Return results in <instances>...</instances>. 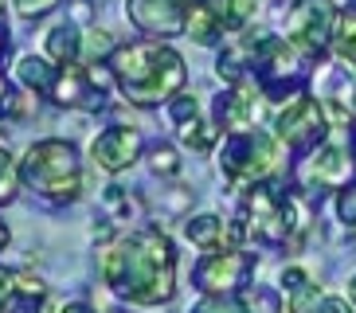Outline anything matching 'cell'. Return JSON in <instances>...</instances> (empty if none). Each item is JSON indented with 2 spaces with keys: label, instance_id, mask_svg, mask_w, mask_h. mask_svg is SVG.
<instances>
[{
  "label": "cell",
  "instance_id": "cell-40",
  "mask_svg": "<svg viewBox=\"0 0 356 313\" xmlns=\"http://www.w3.org/2000/svg\"><path fill=\"white\" fill-rule=\"evenodd\" d=\"M353 149H356V134H353Z\"/></svg>",
  "mask_w": 356,
  "mask_h": 313
},
{
  "label": "cell",
  "instance_id": "cell-35",
  "mask_svg": "<svg viewBox=\"0 0 356 313\" xmlns=\"http://www.w3.org/2000/svg\"><path fill=\"white\" fill-rule=\"evenodd\" d=\"M8 239H12V231H8V223H4V219H0V250L8 247Z\"/></svg>",
  "mask_w": 356,
  "mask_h": 313
},
{
  "label": "cell",
  "instance_id": "cell-28",
  "mask_svg": "<svg viewBox=\"0 0 356 313\" xmlns=\"http://www.w3.org/2000/svg\"><path fill=\"white\" fill-rule=\"evenodd\" d=\"M55 8H59V0H16V12H20L24 20H43Z\"/></svg>",
  "mask_w": 356,
  "mask_h": 313
},
{
  "label": "cell",
  "instance_id": "cell-17",
  "mask_svg": "<svg viewBox=\"0 0 356 313\" xmlns=\"http://www.w3.org/2000/svg\"><path fill=\"white\" fill-rule=\"evenodd\" d=\"M223 31H227V28H223L220 16H216L204 0H192V4H188V31H184V35H192L196 43H204V47H208V43L220 40Z\"/></svg>",
  "mask_w": 356,
  "mask_h": 313
},
{
  "label": "cell",
  "instance_id": "cell-6",
  "mask_svg": "<svg viewBox=\"0 0 356 313\" xmlns=\"http://www.w3.org/2000/svg\"><path fill=\"white\" fill-rule=\"evenodd\" d=\"M274 134H278V141H286V149H293L298 156H309L329 137V110L314 94H298L274 118Z\"/></svg>",
  "mask_w": 356,
  "mask_h": 313
},
{
  "label": "cell",
  "instance_id": "cell-29",
  "mask_svg": "<svg viewBox=\"0 0 356 313\" xmlns=\"http://www.w3.org/2000/svg\"><path fill=\"white\" fill-rule=\"evenodd\" d=\"M106 208L110 211H122V216H129V211H134V196H129L126 188H118V184H110L106 188Z\"/></svg>",
  "mask_w": 356,
  "mask_h": 313
},
{
  "label": "cell",
  "instance_id": "cell-9",
  "mask_svg": "<svg viewBox=\"0 0 356 313\" xmlns=\"http://www.w3.org/2000/svg\"><path fill=\"white\" fill-rule=\"evenodd\" d=\"M188 4L192 0H126V16L149 40H172L188 31Z\"/></svg>",
  "mask_w": 356,
  "mask_h": 313
},
{
  "label": "cell",
  "instance_id": "cell-25",
  "mask_svg": "<svg viewBox=\"0 0 356 313\" xmlns=\"http://www.w3.org/2000/svg\"><path fill=\"white\" fill-rule=\"evenodd\" d=\"M149 168L157 172V177H177L180 172V156L172 145H153V153H149Z\"/></svg>",
  "mask_w": 356,
  "mask_h": 313
},
{
  "label": "cell",
  "instance_id": "cell-36",
  "mask_svg": "<svg viewBox=\"0 0 356 313\" xmlns=\"http://www.w3.org/2000/svg\"><path fill=\"white\" fill-rule=\"evenodd\" d=\"M63 313H95L90 305H83V302H74V305H63Z\"/></svg>",
  "mask_w": 356,
  "mask_h": 313
},
{
  "label": "cell",
  "instance_id": "cell-26",
  "mask_svg": "<svg viewBox=\"0 0 356 313\" xmlns=\"http://www.w3.org/2000/svg\"><path fill=\"white\" fill-rule=\"evenodd\" d=\"M196 114H200V102L192 98V94H177L172 102H168V118L177 125H188V122H196Z\"/></svg>",
  "mask_w": 356,
  "mask_h": 313
},
{
  "label": "cell",
  "instance_id": "cell-7",
  "mask_svg": "<svg viewBox=\"0 0 356 313\" xmlns=\"http://www.w3.org/2000/svg\"><path fill=\"white\" fill-rule=\"evenodd\" d=\"M286 40L309 59H321L337 40V8L329 0H293L286 16Z\"/></svg>",
  "mask_w": 356,
  "mask_h": 313
},
{
  "label": "cell",
  "instance_id": "cell-13",
  "mask_svg": "<svg viewBox=\"0 0 356 313\" xmlns=\"http://www.w3.org/2000/svg\"><path fill=\"white\" fill-rule=\"evenodd\" d=\"M259 98H266V94L251 90L247 79H243L231 94H220V102H216V110H220V125H227V129H247V125H254Z\"/></svg>",
  "mask_w": 356,
  "mask_h": 313
},
{
  "label": "cell",
  "instance_id": "cell-19",
  "mask_svg": "<svg viewBox=\"0 0 356 313\" xmlns=\"http://www.w3.org/2000/svg\"><path fill=\"white\" fill-rule=\"evenodd\" d=\"M333 55L341 59L345 71L356 74V12L345 16V20L337 24V40H333Z\"/></svg>",
  "mask_w": 356,
  "mask_h": 313
},
{
  "label": "cell",
  "instance_id": "cell-3",
  "mask_svg": "<svg viewBox=\"0 0 356 313\" xmlns=\"http://www.w3.org/2000/svg\"><path fill=\"white\" fill-rule=\"evenodd\" d=\"M20 180L47 204H71L83 192V165L79 149L63 137H43L35 141L20 161Z\"/></svg>",
  "mask_w": 356,
  "mask_h": 313
},
{
  "label": "cell",
  "instance_id": "cell-38",
  "mask_svg": "<svg viewBox=\"0 0 356 313\" xmlns=\"http://www.w3.org/2000/svg\"><path fill=\"white\" fill-rule=\"evenodd\" d=\"M4 51H8V31H0V59H4Z\"/></svg>",
  "mask_w": 356,
  "mask_h": 313
},
{
  "label": "cell",
  "instance_id": "cell-31",
  "mask_svg": "<svg viewBox=\"0 0 356 313\" xmlns=\"http://www.w3.org/2000/svg\"><path fill=\"white\" fill-rule=\"evenodd\" d=\"M309 313H353V302H345V298H317L309 305Z\"/></svg>",
  "mask_w": 356,
  "mask_h": 313
},
{
  "label": "cell",
  "instance_id": "cell-39",
  "mask_svg": "<svg viewBox=\"0 0 356 313\" xmlns=\"http://www.w3.org/2000/svg\"><path fill=\"white\" fill-rule=\"evenodd\" d=\"M0 31H8V24H4V8H0Z\"/></svg>",
  "mask_w": 356,
  "mask_h": 313
},
{
  "label": "cell",
  "instance_id": "cell-11",
  "mask_svg": "<svg viewBox=\"0 0 356 313\" xmlns=\"http://www.w3.org/2000/svg\"><path fill=\"white\" fill-rule=\"evenodd\" d=\"M90 156L106 172H126L141 156V134H137L134 125H110V129H102L90 141Z\"/></svg>",
  "mask_w": 356,
  "mask_h": 313
},
{
  "label": "cell",
  "instance_id": "cell-18",
  "mask_svg": "<svg viewBox=\"0 0 356 313\" xmlns=\"http://www.w3.org/2000/svg\"><path fill=\"white\" fill-rule=\"evenodd\" d=\"M55 67L43 55H24L20 63H16V79H20L28 90H35V94H47L51 90V83H55Z\"/></svg>",
  "mask_w": 356,
  "mask_h": 313
},
{
  "label": "cell",
  "instance_id": "cell-27",
  "mask_svg": "<svg viewBox=\"0 0 356 313\" xmlns=\"http://www.w3.org/2000/svg\"><path fill=\"white\" fill-rule=\"evenodd\" d=\"M337 216L345 227H356V184H345L337 192Z\"/></svg>",
  "mask_w": 356,
  "mask_h": 313
},
{
  "label": "cell",
  "instance_id": "cell-33",
  "mask_svg": "<svg viewBox=\"0 0 356 313\" xmlns=\"http://www.w3.org/2000/svg\"><path fill=\"white\" fill-rule=\"evenodd\" d=\"M90 16H95V4L90 0H74L71 4V24H90Z\"/></svg>",
  "mask_w": 356,
  "mask_h": 313
},
{
  "label": "cell",
  "instance_id": "cell-1",
  "mask_svg": "<svg viewBox=\"0 0 356 313\" xmlns=\"http://www.w3.org/2000/svg\"><path fill=\"white\" fill-rule=\"evenodd\" d=\"M102 282L134 305H165L177 294V250L161 227L129 231L102 247Z\"/></svg>",
  "mask_w": 356,
  "mask_h": 313
},
{
  "label": "cell",
  "instance_id": "cell-4",
  "mask_svg": "<svg viewBox=\"0 0 356 313\" xmlns=\"http://www.w3.org/2000/svg\"><path fill=\"white\" fill-rule=\"evenodd\" d=\"M251 71L259 79V90L270 102H282L290 94H302V83H305L302 51L290 40H282V35H254Z\"/></svg>",
  "mask_w": 356,
  "mask_h": 313
},
{
  "label": "cell",
  "instance_id": "cell-22",
  "mask_svg": "<svg viewBox=\"0 0 356 313\" xmlns=\"http://www.w3.org/2000/svg\"><path fill=\"white\" fill-rule=\"evenodd\" d=\"M16 188H20V165L12 161V153L0 145V208L16 200Z\"/></svg>",
  "mask_w": 356,
  "mask_h": 313
},
{
  "label": "cell",
  "instance_id": "cell-37",
  "mask_svg": "<svg viewBox=\"0 0 356 313\" xmlns=\"http://www.w3.org/2000/svg\"><path fill=\"white\" fill-rule=\"evenodd\" d=\"M348 302L356 305V274H353V278H348Z\"/></svg>",
  "mask_w": 356,
  "mask_h": 313
},
{
  "label": "cell",
  "instance_id": "cell-20",
  "mask_svg": "<svg viewBox=\"0 0 356 313\" xmlns=\"http://www.w3.org/2000/svg\"><path fill=\"white\" fill-rule=\"evenodd\" d=\"M180 137H184V145H188L192 153H211L216 137H220V125H211V122H188V125H180Z\"/></svg>",
  "mask_w": 356,
  "mask_h": 313
},
{
  "label": "cell",
  "instance_id": "cell-10",
  "mask_svg": "<svg viewBox=\"0 0 356 313\" xmlns=\"http://www.w3.org/2000/svg\"><path fill=\"white\" fill-rule=\"evenodd\" d=\"M353 172H356V149L348 145H317L309 153V165H305L302 180L309 188H341L353 184Z\"/></svg>",
  "mask_w": 356,
  "mask_h": 313
},
{
  "label": "cell",
  "instance_id": "cell-2",
  "mask_svg": "<svg viewBox=\"0 0 356 313\" xmlns=\"http://www.w3.org/2000/svg\"><path fill=\"white\" fill-rule=\"evenodd\" d=\"M106 63H110V71L118 79L122 98L134 106L172 102L188 83L184 55L177 47H168L165 40H149V35L137 43H122Z\"/></svg>",
  "mask_w": 356,
  "mask_h": 313
},
{
  "label": "cell",
  "instance_id": "cell-21",
  "mask_svg": "<svg viewBox=\"0 0 356 313\" xmlns=\"http://www.w3.org/2000/svg\"><path fill=\"white\" fill-rule=\"evenodd\" d=\"M114 51H118V43H114V35H110V31H102V28L86 31V40H83V59L86 63H106Z\"/></svg>",
  "mask_w": 356,
  "mask_h": 313
},
{
  "label": "cell",
  "instance_id": "cell-30",
  "mask_svg": "<svg viewBox=\"0 0 356 313\" xmlns=\"http://www.w3.org/2000/svg\"><path fill=\"white\" fill-rule=\"evenodd\" d=\"M278 286H282L286 298H290V294H298V290H305V286H309V274H305L302 266H286L282 278H278Z\"/></svg>",
  "mask_w": 356,
  "mask_h": 313
},
{
  "label": "cell",
  "instance_id": "cell-23",
  "mask_svg": "<svg viewBox=\"0 0 356 313\" xmlns=\"http://www.w3.org/2000/svg\"><path fill=\"white\" fill-rule=\"evenodd\" d=\"M192 313H251V310L235 294H204V302L192 305Z\"/></svg>",
  "mask_w": 356,
  "mask_h": 313
},
{
  "label": "cell",
  "instance_id": "cell-34",
  "mask_svg": "<svg viewBox=\"0 0 356 313\" xmlns=\"http://www.w3.org/2000/svg\"><path fill=\"white\" fill-rule=\"evenodd\" d=\"M12 282H16V274H8L4 266H0V310H4V302H8V294H12Z\"/></svg>",
  "mask_w": 356,
  "mask_h": 313
},
{
  "label": "cell",
  "instance_id": "cell-15",
  "mask_svg": "<svg viewBox=\"0 0 356 313\" xmlns=\"http://www.w3.org/2000/svg\"><path fill=\"white\" fill-rule=\"evenodd\" d=\"M43 302H47L43 282L40 278H28V274H16L12 294H8V302H4V310H0V313H40Z\"/></svg>",
  "mask_w": 356,
  "mask_h": 313
},
{
  "label": "cell",
  "instance_id": "cell-24",
  "mask_svg": "<svg viewBox=\"0 0 356 313\" xmlns=\"http://www.w3.org/2000/svg\"><path fill=\"white\" fill-rule=\"evenodd\" d=\"M247 310L251 313H282V298H278V290H266V286H254V290H247Z\"/></svg>",
  "mask_w": 356,
  "mask_h": 313
},
{
  "label": "cell",
  "instance_id": "cell-14",
  "mask_svg": "<svg viewBox=\"0 0 356 313\" xmlns=\"http://www.w3.org/2000/svg\"><path fill=\"white\" fill-rule=\"evenodd\" d=\"M47 59L59 63V67L83 59V31H79V24L67 20V24H55L47 31Z\"/></svg>",
  "mask_w": 356,
  "mask_h": 313
},
{
  "label": "cell",
  "instance_id": "cell-12",
  "mask_svg": "<svg viewBox=\"0 0 356 313\" xmlns=\"http://www.w3.org/2000/svg\"><path fill=\"white\" fill-rule=\"evenodd\" d=\"M51 102L63 106V110H79V106H90L95 102V94L102 98V90H95V79H90V67H79V63H67L59 67L51 83Z\"/></svg>",
  "mask_w": 356,
  "mask_h": 313
},
{
  "label": "cell",
  "instance_id": "cell-5",
  "mask_svg": "<svg viewBox=\"0 0 356 313\" xmlns=\"http://www.w3.org/2000/svg\"><path fill=\"white\" fill-rule=\"evenodd\" d=\"M220 168L227 180H266L278 168V145L262 129H231L220 149Z\"/></svg>",
  "mask_w": 356,
  "mask_h": 313
},
{
  "label": "cell",
  "instance_id": "cell-16",
  "mask_svg": "<svg viewBox=\"0 0 356 313\" xmlns=\"http://www.w3.org/2000/svg\"><path fill=\"white\" fill-rule=\"evenodd\" d=\"M223 235H227V227H223V219L216 216V211L192 216L188 223H184V239H188L192 247H200V250H216V247H223Z\"/></svg>",
  "mask_w": 356,
  "mask_h": 313
},
{
  "label": "cell",
  "instance_id": "cell-8",
  "mask_svg": "<svg viewBox=\"0 0 356 313\" xmlns=\"http://www.w3.org/2000/svg\"><path fill=\"white\" fill-rule=\"evenodd\" d=\"M259 266V255L247 247H223L216 255H204L192 271V286L200 294H239Z\"/></svg>",
  "mask_w": 356,
  "mask_h": 313
},
{
  "label": "cell",
  "instance_id": "cell-32",
  "mask_svg": "<svg viewBox=\"0 0 356 313\" xmlns=\"http://www.w3.org/2000/svg\"><path fill=\"white\" fill-rule=\"evenodd\" d=\"M12 106H16V86L0 74V114H8L12 118Z\"/></svg>",
  "mask_w": 356,
  "mask_h": 313
}]
</instances>
